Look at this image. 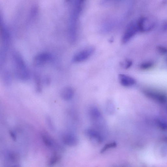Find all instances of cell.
Here are the masks:
<instances>
[{
	"mask_svg": "<svg viewBox=\"0 0 167 167\" xmlns=\"http://www.w3.org/2000/svg\"><path fill=\"white\" fill-rule=\"evenodd\" d=\"M117 144L116 142H112L109 143L105 145L101 151V153H104L108 149L115 148L117 147Z\"/></svg>",
	"mask_w": 167,
	"mask_h": 167,
	"instance_id": "5bb4252c",
	"label": "cell"
},
{
	"mask_svg": "<svg viewBox=\"0 0 167 167\" xmlns=\"http://www.w3.org/2000/svg\"><path fill=\"white\" fill-rule=\"evenodd\" d=\"M35 77L36 86V90L37 92H40L42 90L40 79L37 75L35 76Z\"/></svg>",
	"mask_w": 167,
	"mask_h": 167,
	"instance_id": "2e32d148",
	"label": "cell"
},
{
	"mask_svg": "<svg viewBox=\"0 0 167 167\" xmlns=\"http://www.w3.org/2000/svg\"><path fill=\"white\" fill-rule=\"evenodd\" d=\"M92 47H89L83 50L76 54L74 56L72 61L75 63L84 61L89 59L94 52Z\"/></svg>",
	"mask_w": 167,
	"mask_h": 167,
	"instance_id": "7a4b0ae2",
	"label": "cell"
},
{
	"mask_svg": "<svg viewBox=\"0 0 167 167\" xmlns=\"http://www.w3.org/2000/svg\"><path fill=\"white\" fill-rule=\"evenodd\" d=\"M86 134L93 144H100L103 141V138L100 133L97 131L92 129H87L86 131Z\"/></svg>",
	"mask_w": 167,
	"mask_h": 167,
	"instance_id": "5b68a950",
	"label": "cell"
},
{
	"mask_svg": "<svg viewBox=\"0 0 167 167\" xmlns=\"http://www.w3.org/2000/svg\"><path fill=\"white\" fill-rule=\"evenodd\" d=\"M12 59L16 76L22 81L28 80L30 77L29 71L21 54L17 51H13Z\"/></svg>",
	"mask_w": 167,
	"mask_h": 167,
	"instance_id": "6da1fadb",
	"label": "cell"
},
{
	"mask_svg": "<svg viewBox=\"0 0 167 167\" xmlns=\"http://www.w3.org/2000/svg\"><path fill=\"white\" fill-rule=\"evenodd\" d=\"M89 113L90 117L93 120H99L101 117L100 111L96 107H93L91 108L90 110Z\"/></svg>",
	"mask_w": 167,
	"mask_h": 167,
	"instance_id": "8fae6325",
	"label": "cell"
},
{
	"mask_svg": "<svg viewBox=\"0 0 167 167\" xmlns=\"http://www.w3.org/2000/svg\"><path fill=\"white\" fill-rule=\"evenodd\" d=\"M74 95L73 89L70 87H67L64 89L61 92V97L65 101H69L72 99Z\"/></svg>",
	"mask_w": 167,
	"mask_h": 167,
	"instance_id": "9c48e42d",
	"label": "cell"
},
{
	"mask_svg": "<svg viewBox=\"0 0 167 167\" xmlns=\"http://www.w3.org/2000/svg\"><path fill=\"white\" fill-rule=\"evenodd\" d=\"M106 110L107 112L109 114H111L114 112V107L112 104H108L106 107Z\"/></svg>",
	"mask_w": 167,
	"mask_h": 167,
	"instance_id": "e0dca14e",
	"label": "cell"
},
{
	"mask_svg": "<svg viewBox=\"0 0 167 167\" xmlns=\"http://www.w3.org/2000/svg\"><path fill=\"white\" fill-rule=\"evenodd\" d=\"M2 78L3 83L5 85L8 86L12 82V76L8 70L7 69L3 71L2 73Z\"/></svg>",
	"mask_w": 167,
	"mask_h": 167,
	"instance_id": "30bf717a",
	"label": "cell"
},
{
	"mask_svg": "<svg viewBox=\"0 0 167 167\" xmlns=\"http://www.w3.org/2000/svg\"><path fill=\"white\" fill-rule=\"evenodd\" d=\"M42 137L44 144L48 147L56 149H60V146L48 134L43 133Z\"/></svg>",
	"mask_w": 167,
	"mask_h": 167,
	"instance_id": "52a82bcc",
	"label": "cell"
},
{
	"mask_svg": "<svg viewBox=\"0 0 167 167\" xmlns=\"http://www.w3.org/2000/svg\"><path fill=\"white\" fill-rule=\"evenodd\" d=\"M154 65L153 62L150 61H147L143 62L141 64L140 67L143 70H146L151 68Z\"/></svg>",
	"mask_w": 167,
	"mask_h": 167,
	"instance_id": "9a60e30c",
	"label": "cell"
},
{
	"mask_svg": "<svg viewBox=\"0 0 167 167\" xmlns=\"http://www.w3.org/2000/svg\"><path fill=\"white\" fill-rule=\"evenodd\" d=\"M139 30L138 24L132 23L127 28L122 39V42L125 44L128 42Z\"/></svg>",
	"mask_w": 167,
	"mask_h": 167,
	"instance_id": "3957f363",
	"label": "cell"
},
{
	"mask_svg": "<svg viewBox=\"0 0 167 167\" xmlns=\"http://www.w3.org/2000/svg\"><path fill=\"white\" fill-rule=\"evenodd\" d=\"M61 159V156L57 153H55L50 157L49 160L48 164L53 166L59 162Z\"/></svg>",
	"mask_w": 167,
	"mask_h": 167,
	"instance_id": "7c38bea8",
	"label": "cell"
},
{
	"mask_svg": "<svg viewBox=\"0 0 167 167\" xmlns=\"http://www.w3.org/2000/svg\"><path fill=\"white\" fill-rule=\"evenodd\" d=\"M52 55L49 53L42 52L39 53L34 57V62L37 66H41L49 62L52 59Z\"/></svg>",
	"mask_w": 167,
	"mask_h": 167,
	"instance_id": "277c9868",
	"label": "cell"
},
{
	"mask_svg": "<svg viewBox=\"0 0 167 167\" xmlns=\"http://www.w3.org/2000/svg\"><path fill=\"white\" fill-rule=\"evenodd\" d=\"M62 140L64 144L70 147L76 146L78 142V139L76 136L70 133L63 135Z\"/></svg>",
	"mask_w": 167,
	"mask_h": 167,
	"instance_id": "8992f818",
	"label": "cell"
},
{
	"mask_svg": "<svg viewBox=\"0 0 167 167\" xmlns=\"http://www.w3.org/2000/svg\"><path fill=\"white\" fill-rule=\"evenodd\" d=\"M123 66L126 69L130 67L132 65V62L129 60H127L122 63Z\"/></svg>",
	"mask_w": 167,
	"mask_h": 167,
	"instance_id": "ac0fdd59",
	"label": "cell"
},
{
	"mask_svg": "<svg viewBox=\"0 0 167 167\" xmlns=\"http://www.w3.org/2000/svg\"><path fill=\"white\" fill-rule=\"evenodd\" d=\"M157 50L161 54H165L167 53V49L162 46H158L157 47Z\"/></svg>",
	"mask_w": 167,
	"mask_h": 167,
	"instance_id": "ffe728a7",
	"label": "cell"
},
{
	"mask_svg": "<svg viewBox=\"0 0 167 167\" xmlns=\"http://www.w3.org/2000/svg\"><path fill=\"white\" fill-rule=\"evenodd\" d=\"M119 81L124 86L128 87L133 85L136 81L133 77L124 74H120L118 76Z\"/></svg>",
	"mask_w": 167,
	"mask_h": 167,
	"instance_id": "ba28073f",
	"label": "cell"
},
{
	"mask_svg": "<svg viewBox=\"0 0 167 167\" xmlns=\"http://www.w3.org/2000/svg\"><path fill=\"white\" fill-rule=\"evenodd\" d=\"M10 136L12 139L14 141H15L17 139V137L16 136L14 132L12 131H10Z\"/></svg>",
	"mask_w": 167,
	"mask_h": 167,
	"instance_id": "44dd1931",
	"label": "cell"
},
{
	"mask_svg": "<svg viewBox=\"0 0 167 167\" xmlns=\"http://www.w3.org/2000/svg\"><path fill=\"white\" fill-rule=\"evenodd\" d=\"M8 158L13 163H17L19 160V156L16 153L14 152H10L8 154Z\"/></svg>",
	"mask_w": 167,
	"mask_h": 167,
	"instance_id": "4fadbf2b",
	"label": "cell"
},
{
	"mask_svg": "<svg viewBox=\"0 0 167 167\" xmlns=\"http://www.w3.org/2000/svg\"><path fill=\"white\" fill-rule=\"evenodd\" d=\"M46 121L48 126H49L50 128L52 130H54V126L53 124L51 118L50 117H46Z\"/></svg>",
	"mask_w": 167,
	"mask_h": 167,
	"instance_id": "d6986e66",
	"label": "cell"
}]
</instances>
